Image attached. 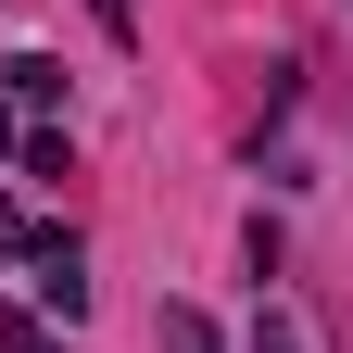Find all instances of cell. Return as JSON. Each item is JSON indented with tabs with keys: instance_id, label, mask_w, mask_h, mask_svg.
Instances as JSON below:
<instances>
[{
	"instance_id": "cell-4",
	"label": "cell",
	"mask_w": 353,
	"mask_h": 353,
	"mask_svg": "<svg viewBox=\"0 0 353 353\" xmlns=\"http://www.w3.org/2000/svg\"><path fill=\"white\" fill-rule=\"evenodd\" d=\"M240 353H316V341H303V316H278V303H265V316H252V341Z\"/></svg>"
},
{
	"instance_id": "cell-5",
	"label": "cell",
	"mask_w": 353,
	"mask_h": 353,
	"mask_svg": "<svg viewBox=\"0 0 353 353\" xmlns=\"http://www.w3.org/2000/svg\"><path fill=\"white\" fill-rule=\"evenodd\" d=\"M0 353H63V341L38 328V316H0Z\"/></svg>"
},
{
	"instance_id": "cell-6",
	"label": "cell",
	"mask_w": 353,
	"mask_h": 353,
	"mask_svg": "<svg viewBox=\"0 0 353 353\" xmlns=\"http://www.w3.org/2000/svg\"><path fill=\"white\" fill-rule=\"evenodd\" d=\"M26 252H38V228H26L13 202H0V265H26Z\"/></svg>"
},
{
	"instance_id": "cell-2",
	"label": "cell",
	"mask_w": 353,
	"mask_h": 353,
	"mask_svg": "<svg viewBox=\"0 0 353 353\" xmlns=\"http://www.w3.org/2000/svg\"><path fill=\"white\" fill-rule=\"evenodd\" d=\"M152 353H228V341H214L202 303H164V316H152Z\"/></svg>"
},
{
	"instance_id": "cell-3",
	"label": "cell",
	"mask_w": 353,
	"mask_h": 353,
	"mask_svg": "<svg viewBox=\"0 0 353 353\" xmlns=\"http://www.w3.org/2000/svg\"><path fill=\"white\" fill-rule=\"evenodd\" d=\"M0 76H13V101H63V63H51V51H13Z\"/></svg>"
},
{
	"instance_id": "cell-7",
	"label": "cell",
	"mask_w": 353,
	"mask_h": 353,
	"mask_svg": "<svg viewBox=\"0 0 353 353\" xmlns=\"http://www.w3.org/2000/svg\"><path fill=\"white\" fill-rule=\"evenodd\" d=\"M0 152H13V114H0Z\"/></svg>"
},
{
	"instance_id": "cell-1",
	"label": "cell",
	"mask_w": 353,
	"mask_h": 353,
	"mask_svg": "<svg viewBox=\"0 0 353 353\" xmlns=\"http://www.w3.org/2000/svg\"><path fill=\"white\" fill-rule=\"evenodd\" d=\"M26 265H38V303H51V316L76 328V316H88V252H76L63 228H38V252H26Z\"/></svg>"
}]
</instances>
